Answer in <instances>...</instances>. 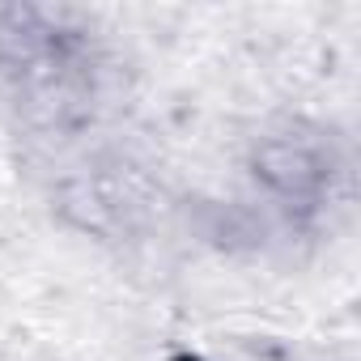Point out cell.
<instances>
[{
  "instance_id": "obj_1",
  "label": "cell",
  "mask_w": 361,
  "mask_h": 361,
  "mask_svg": "<svg viewBox=\"0 0 361 361\" xmlns=\"http://www.w3.org/2000/svg\"><path fill=\"white\" fill-rule=\"evenodd\" d=\"M255 174L285 200H310L323 188V157H319V149L281 136V140H268L259 149Z\"/></svg>"
},
{
  "instance_id": "obj_2",
  "label": "cell",
  "mask_w": 361,
  "mask_h": 361,
  "mask_svg": "<svg viewBox=\"0 0 361 361\" xmlns=\"http://www.w3.org/2000/svg\"><path fill=\"white\" fill-rule=\"evenodd\" d=\"M192 361H196V357H192Z\"/></svg>"
}]
</instances>
